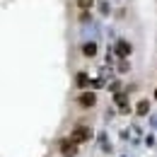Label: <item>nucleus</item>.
Wrapping results in <instances>:
<instances>
[{
  "instance_id": "1",
  "label": "nucleus",
  "mask_w": 157,
  "mask_h": 157,
  "mask_svg": "<svg viewBox=\"0 0 157 157\" xmlns=\"http://www.w3.org/2000/svg\"><path fill=\"white\" fill-rule=\"evenodd\" d=\"M90 136H92L90 128H75V131L70 133V140H75V143H85V140H90Z\"/></svg>"
},
{
  "instance_id": "2",
  "label": "nucleus",
  "mask_w": 157,
  "mask_h": 157,
  "mask_svg": "<svg viewBox=\"0 0 157 157\" xmlns=\"http://www.w3.org/2000/svg\"><path fill=\"white\" fill-rule=\"evenodd\" d=\"M60 150H63V155H65V157H75V155H78V143H75V140H63Z\"/></svg>"
},
{
  "instance_id": "3",
  "label": "nucleus",
  "mask_w": 157,
  "mask_h": 157,
  "mask_svg": "<svg viewBox=\"0 0 157 157\" xmlns=\"http://www.w3.org/2000/svg\"><path fill=\"white\" fill-rule=\"evenodd\" d=\"M80 106H85V109H87V106H94V104H97V94H94V92H85V94H80Z\"/></svg>"
},
{
  "instance_id": "4",
  "label": "nucleus",
  "mask_w": 157,
  "mask_h": 157,
  "mask_svg": "<svg viewBox=\"0 0 157 157\" xmlns=\"http://www.w3.org/2000/svg\"><path fill=\"white\" fill-rule=\"evenodd\" d=\"M116 51H118V56H128V53H131V44H126V41H118Z\"/></svg>"
},
{
  "instance_id": "5",
  "label": "nucleus",
  "mask_w": 157,
  "mask_h": 157,
  "mask_svg": "<svg viewBox=\"0 0 157 157\" xmlns=\"http://www.w3.org/2000/svg\"><path fill=\"white\" fill-rule=\"evenodd\" d=\"M82 53H85V56H94V53H97V44H85V46H82Z\"/></svg>"
},
{
  "instance_id": "6",
  "label": "nucleus",
  "mask_w": 157,
  "mask_h": 157,
  "mask_svg": "<svg viewBox=\"0 0 157 157\" xmlns=\"http://www.w3.org/2000/svg\"><path fill=\"white\" fill-rule=\"evenodd\" d=\"M147 111H150V104H147L145 99H143V101H138V114H140V116H145Z\"/></svg>"
},
{
  "instance_id": "7",
  "label": "nucleus",
  "mask_w": 157,
  "mask_h": 157,
  "mask_svg": "<svg viewBox=\"0 0 157 157\" xmlns=\"http://www.w3.org/2000/svg\"><path fill=\"white\" fill-rule=\"evenodd\" d=\"M78 85H80V87H87V85H90V80H87L85 73H78Z\"/></svg>"
},
{
  "instance_id": "8",
  "label": "nucleus",
  "mask_w": 157,
  "mask_h": 157,
  "mask_svg": "<svg viewBox=\"0 0 157 157\" xmlns=\"http://www.w3.org/2000/svg\"><path fill=\"white\" fill-rule=\"evenodd\" d=\"M92 2H94V0H78V5L82 7V10H87V7H92Z\"/></svg>"
},
{
  "instance_id": "9",
  "label": "nucleus",
  "mask_w": 157,
  "mask_h": 157,
  "mask_svg": "<svg viewBox=\"0 0 157 157\" xmlns=\"http://www.w3.org/2000/svg\"><path fill=\"white\" fill-rule=\"evenodd\" d=\"M155 97H157V90H155Z\"/></svg>"
}]
</instances>
